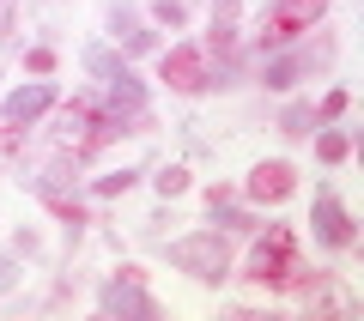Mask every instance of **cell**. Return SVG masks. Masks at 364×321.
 <instances>
[{"label":"cell","instance_id":"obj_1","mask_svg":"<svg viewBox=\"0 0 364 321\" xmlns=\"http://www.w3.org/2000/svg\"><path fill=\"white\" fill-rule=\"evenodd\" d=\"M298 236L291 231H267V243L255 249V261H249V279L255 285H298Z\"/></svg>","mask_w":364,"mask_h":321},{"label":"cell","instance_id":"obj_2","mask_svg":"<svg viewBox=\"0 0 364 321\" xmlns=\"http://www.w3.org/2000/svg\"><path fill=\"white\" fill-rule=\"evenodd\" d=\"M322 6L328 0H279V6L267 13V25H261V37L267 43H291L298 31H310L316 18H322Z\"/></svg>","mask_w":364,"mask_h":321},{"label":"cell","instance_id":"obj_3","mask_svg":"<svg viewBox=\"0 0 364 321\" xmlns=\"http://www.w3.org/2000/svg\"><path fill=\"white\" fill-rule=\"evenodd\" d=\"M170 261L188 267V273H200V279H219V273H225V243H219V236H188V243L170 249Z\"/></svg>","mask_w":364,"mask_h":321},{"label":"cell","instance_id":"obj_4","mask_svg":"<svg viewBox=\"0 0 364 321\" xmlns=\"http://www.w3.org/2000/svg\"><path fill=\"white\" fill-rule=\"evenodd\" d=\"M164 79H170L176 91H200V85H207V67H200L195 49H170V55H164Z\"/></svg>","mask_w":364,"mask_h":321},{"label":"cell","instance_id":"obj_5","mask_svg":"<svg viewBox=\"0 0 364 321\" xmlns=\"http://www.w3.org/2000/svg\"><path fill=\"white\" fill-rule=\"evenodd\" d=\"M249 194H255V200H286L291 194V170L286 164H261L255 176H249Z\"/></svg>","mask_w":364,"mask_h":321},{"label":"cell","instance_id":"obj_6","mask_svg":"<svg viewBox=\"0 0 364 321\" xmlns=\"http://www.w3.org/2000/svg\"><path fill=\"white\" fill-rule=\"evenodd\" d=\"M49 103H55V91H49V85H31V91H18V97L6 103V121H31V116H43Z\"/></svg>","mask_w":364,"mask_h":321},{"label":"cell","instance_id":"obj_7","mask_svg":"<svg viewBox=\"0 0 364 321\" xmlns=\"http://www.w3.org/2000/svg\"><path fill=\"white\" fill-rule=\"evenodd\" d=\"M316 224H322V236H328V243H352V219L340 212L334 200H328V194L316 200Z\"/></svg>","mask_w":364,"mask_h":321},{"label":"cell","instance_id":"obj_8","mask_svg":"<svg viewBox=\"0 0 364 321\" xmlns=\"http://www.w3.org/2000/svg\"><path fill=\"white\" fill-rule=\"evenodd\" d=\"M104 303H109V309H134V315H152V303H146L140 291H122V285H116V291L104 297Z\"/></svg>","mask_w":364,"mask_h":321},{"label":"cell","instance_id":"obj_9","mask_svg":"<svg viewBox=\"0 0 364 321\" xmlns=\"http://www.w3.org/2000/svg\"><path fill=\"white\" fill-rule=\"evenodd\" d=\"M158 188H164V194H182V188H188V176H182V170H164V176H158Z\"/></svg>","mask_w":364,"mask_h":321}]
</instances>
